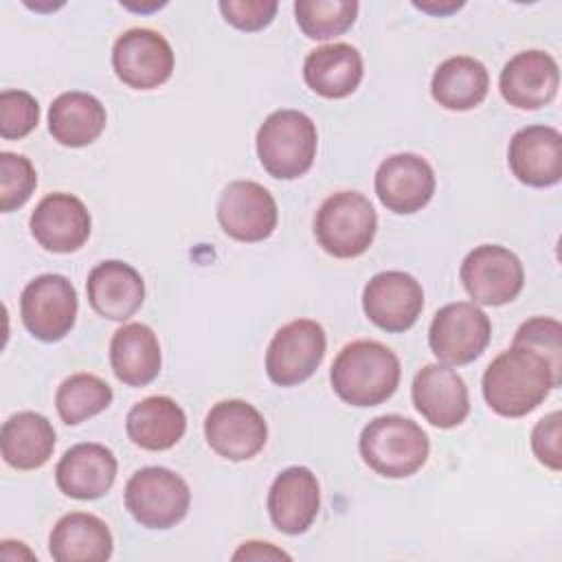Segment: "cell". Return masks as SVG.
I'll list each match as a JSON object with an SVG mask.
<instances>
[{"mask_svg":"<svg viewBox=\"0 0 562 562\" xmlns=\"http://www.w3.org/2000/svg\"><path fill=\"white\" fill-rule=\"evenodd\" d=\"M560 382L538 351L512 345L487 364L483 397L501 417H522L538 408Z\"/></svg>","mask_w":562,"mask_h":562,"instance_id":"6da1fadb","label":"cell"},{"mask_svg":"<svg viewBox=\"0 0 562 562\" xmlns=\"http://www.w3.org/2000/svg\"><path fill=\"white\" fill-rule=\"evenodd\" d=\"M400 358L378 340H353L334 358L329 380L336 395L358 408L386 402L400 384Z\"/></svg>","mask_w":562,"mask_h":562,"instance_id":"7a4b0ae2","label":"cell"},{"mask_svg":"<svg viewBox=\"0 0 562 562\" xmlns=\"http://www.w3.org/2000/svg\"><path fill=\"white\" fill-rule=\"evenodd\" d=\"M362 461L386 479H406L428 459L430 441L422 426L402 415L371 419L358 439Z\"/></svg>","mask_w":562,"mask_h":562,"instance_id":"3957f363","label":"cell"},{"mask_svg":"<svg viewBox=\"0 0 562 562\" xmlns=\"http://www.w3.org/2000/svg\"><path fill=\"white\" fill-rule=\"evenodd\" d=\"M318 134L314 121L299 110H277L257 132L261 167L279 180L305 176L316 158Z\"/></svg>","mask_w":562,"mask_h":562,"instance_id":"277c9868","label":"cell"},{"mask_svg":"<svg viewBox=\"0 0 562 562\" xmlns=\"http://www.w3.org/2000/svg\"><path fill=\"white\" fill-rule=\"evenodd\" d=\"M378 231L371 202L358 191H338L325 198L314 217L318 246L336 259H353L369 250Z\"/></svg>","mask_w":562,"mask_h":562,"instance_id":"5b68a950","label":"cell"},{"mask_svg":"<svg viewBox=\"0 0 562 562\" xmlns=\"http://www.w3.org/2000/svg\"><path fill=\"white\" fill-rule=\"evenodd\" d=\"M189 505L187 481L169 468H140L125 483V507L140 527L171 529L187 516Z\"/></svg>","mask_w":562,"mask_h":562,"instance_id":"8992f818","label":"cell"},{"mask_svg":"<svg viewBox=\"0 0 562 562\" xmlns=\"http://www.w3.org/2000/svg\"><path fill=\"white\" fill-rule=\"evenodd\" d=\"M492 336L487 314L468 301L448 303L437 310L428 329V345L435 358L448 367L476 360Z\"/></svg>","mask_w":562,"mask_h":562,"instance_id":"52a82bcc","label":"cell"},{"mask_svg":"<svg viewBox=\"0 0 562 562\" xmlns=\"http://www.w3.org/2000/svg\"><path fill=\"white\" fill-rule=\"evenodd\" d=\"M77 290L64 274H40L20 296V316L26 331L42 342H57L70 334L77 318Z\"/></svg>","mask_w":562,"mask_h":562,"instance_id":"ba28073f","label":"cell"},{"mask_svg":"<svg viewBox=\"0 0 562 562\" xmlns=\"http://www.w3.org/2000/svg\"><path fill=\"white\" fill-rule=\"evenodd\" d=\"M327 349L325 329L312 318H296L277 329L266 351V373L279 386H296L314 375Z\"/></svg>","mask_w":562,"mask_h":562,"instance_id":"9c48e42d","label":"cell"},{"mask_svg":"<svg viewBox=\"0 0 562 562\" xmlns=\"http://www.w3.org/2000/svg\"><path fill=\"white\" fill-rule=\"evenodd\" d=\"M459 277L470 299L481 305L512 303L525 285L520 259L498 244H483L470 250L461 261Z\"/></svg>","mask_w":562,"mask_h":562,"instance_id":"30bf717a","label":"cell"},{"mask_svg":"<svg viewBox=\"0 0 562 562\" xmlns=\"http://www.w3.org/2000/svg\"><path fill=\"white\" fill-rule=\"evenodd\" d=\"M173 48L154 29L134 26L121 33L112 46L116 77L134 90H154L173 72Z\"/></svg>","mask_w":562,"mask_h":562,"instance_id":"8fae6325","label":"cell"},{"mask_svg":"<svg viewBox=\"0 0 562 562\" xmlns=\"http://www.w3.org/2000/svg\"><path fill=\"white\" fill-rule=\"evenodd\" d=\"M204 437L213 452L228 461H248L259 454L268 439L263 415L244 400H222L204 419Z\"/></svg>","mask_w":562,"mask_h":562,"instance_id":"7c38bea8","label":"cell"},{"mask_svg":"<svg viewBox=\"0 0 562 562\" xmlns=\"http://www.w3.org/2000/svg\"><path fill=\"white\" fill-rule=\"evenodd\" d=\"M279 220L272 193L252 180H235L224 187L217 200V222L222 231L237 241L268 239Z\"/></svg>","mask_w":562,"mask_h":562,"instance_id":"4fadbf2b","label":"cell"},{"mask_svg":"<svg viewBox=\"0 0 562 562\" xmlns=\"http://www.w3.org/2000/svg\"><path fill=\"white\" fill-rule=\"evenodd\" d=\"M362 310L380 329L400 334L417 323L424 310V290L413 274L384 270L364 285Z\"/></svg>","mask_w":562,"mask_h":562,"instance_id":"5bb4252c","label":"cell"},{"mask_svg":"<svg viewBox=\"0 0 562 562\" xmlns=\"http://www.w3.org/2000/svg\"><path fill=\"white\" fill-rule=\"evenodd\" d=\"M435 184L430 162L411 151L384 158L375 171L378 200L397 215L422 211L430 202Z\"/></svg>","mask_w":562,"mask_h":562,"instance_id":"9a60e30c","label":"cell"},{"mask_svg":"<svg viewBox=\"0 0 562 562\" xmlns=\"http://www.w3.org/2000/svg\"><path fill=\"white\" fill-rule=\"evenodd\" d=\"M35 241L48 252L79 250L92 228L86 204L72 193H48L37 202L29 220Z\"/></svg>","mask_w":562,"mask_h":562,"instance_id":"2e32d148","label":"cell"},{"mask_svg":"<svg viewBox=\"0 0 562 562\" xmlns=\"http://www.w3.org/2000/svg\"><path fill=\"white\" fill-rule=\"evenodd\" d=\"M417 413L437 428H454L470 413V395L463 378L448 364H426L411 386Z\"/></svg>","mask_w":562,"mask_h":562,"instance_id":"e0dca14e","label":"cell"},{"mask_svg":"<svg viewBox=\"0 0 562 562\" xmlns=\"http://www.w3.org/2000/svg\"><path fill=\"white\" fill-rule=\"evenodd\" d=\"M498 88L509 105L518 110H540L558 94V61L538 48L516 53L501 70Z\"/></svg>","mask_w":562,"mask_h":562,"instance_id":"ac0fdd59","label":"cell"},{"mask_svg":"<svg viewBox=\"0 0 562 562\" xmlns=\"http://www.w3.org/2000/svg\"><path fill=\"white\" fill-rule=\"evenodd\" d=\"M507 162L516 180L544 189L562 180V134L551 125L518 130L507 147Z\"/></svg>","mask_w":562,"mask_h":562,"instance_id":"d6986e66","label":"cell"},{"mask_svg":"<svg viewBox=\"0 0 562 562\" xmlns=\"http://www.w3.org/2000/svg\"><path fill=\"white\" fill-rule=\"evenodd\" d=\"M321 487L310 468L292 465L277 474L268 490V514L272 525L290 536L305 533L318 516Z\"/></svg>","mask_w":562,"mask_h":562,"instance_id":"ffe728a7","label":"cell"},{"mask_svg":"<svg viewBox=\"0 0 562 562\" xmlns=\"http://www.w3.org/2000/svg\"><path fill=\"white\" fill-rule=\"evenodd\" d=\"M116 457L103 443H75L55 468L57 487L77 501H97L110 492L116 479Z\"/></svg>","mask_w":562,"mask_h":562,"instance_id":"44dd1931","label":"cell"},{"mask_svg":"<svg viewBox=\"0 0 562 562\" xmlns=\"http://www.w3.org/2000/svg\"><path fill=\"white\" fill-rule=\"evenodd\" d=\"M90 307L110 321H127L138 312L145 299L140 272L119 259L97 263L86 281Z\"/></svg>","mask_w":562,"mask_h":562,"instance_id":"7402d4cb","label":"cell"},{"mask_svg":"<svg viewBox=\"0 0 562 562\" xmlns=\"http://www.w3.org/2000/svg\"><path fill=\"white\" fill-rule=\"evenodd\" d=\"M362 75V55L356 46L345 42L318 46L303 61V79L307 88L325 99H345L353 94Z\"/></svg>","mask_w":562,"mask_h":562,"instance_id":"603a6c76","label":"cell"},{"mask_svg":"<svg viewBox=\"0 0 562 562\" xmlns=\"http://www.w3.org/2000/svg\"><path fill=\"white\" fill-rule=\"evenodd\" d=\"M112 547L110 527L88 512L61 516L48 536V551L57 562H101L112 555Z\"/></svg>","mask_w":562,"mask_h":562,"instance_id":"cb8c5ba5","label":"cell"},{"mask_svg":"<svg viewBox=\"0 0 562 562\" xmlns=\"http://www.w3.org/2000/svg\"><path fill=\"white\" fill-rule=\"evenodd\" d=\"M110 364L127 386H145L160 373V342L145 323H127L119 327L110 340Z\"/></svg>","mask_w":562,"mask_h":562,"instance_id":"d4e9b609","label":"cell"},{"mask_svg":"<svg viewBox=\"0 0 562 562\" xmlns=\"http://www.w3.org/2000/svg\"><path fill=\"white\" fill-rule=\"evenodd\" d=\"M125 430L134 446L151 452L173 448L187 430V415L167 395H151L134 404L125 417Z\"/></svg>","mask_w":562,"mask_h":562,"instance_id":"484cf974","label":"cell"},{"mask_svg":"<svg viewBox=\"0 0 562 562\" xmlns=\"http://www.w3.org/2000/svg\"><path fill=\"white\" fill-rule=\"evenodd\" d=\"M105 105L88 92H61L48 108V132L66 147H86L105 130Z\"/></svg>","mask_w":562,"mask_h":562,"instance_id":"4316f807","label":"cell"},{"mask_svg":"<svg viewBox=\"0 0 562 562\" xmlns=\"http://www.w3.org/2000/svg\"><path fill=\"white\" fill-rule=\"evenodd\" d=\"M0 450L7 465L15 470H37L53 457L55 430L44 415L20 411L2 424Z\"/></svg>","mask_w":562,"mask_h":562,"instance_id":"83f0119b","label":"cell"},{"mask_svg":"<svg viewBox=\"0 0 562 562\" xmlns=\"http://www.w3.org/2000/svg\"><path fill=\"white\" fill-rule=\"evenodd\" d=\"M490 75L487 68L468 55H454L441 61L430 81L432 99L454 112L472 110L487 97Z\"/></svg>","mask_w":562,"mask_h":562,"instance_id":"f1b7e54d","label":"cell"},{"mask_svg":"<svg viewBox=\"0 0 562 562\" xmlns=\"http://www.w3.org/2000/svg\"><path fill=\"white\" fill-rule=\"evenodd\" d=\"M112 389L105 380L94 373H72L66 378L57 393L55 406L64 424L77 426L99 413H103L112 404Z\"/></svg>","mask_w":562,"mask_h":562,"instance_id":"f546056e","label":"cell"},{"mask_svg":"<svg viewBox=\"0 0 562 562\" xmlns=\"http://www.w3.org/2000/svg\"><path fill=\"white\" fill-rule=\"evenodd\" d=\"M296 24L310 40H329L349 31L358 18L356 0H299Z\"/></svg>","mask_w":562,"mask_h":562,"instance_id":"4dcf8cb0","label":"cell"},{"mask_svg":"<svg viewBox=\"0 0 562 562\" xmlns=\"http://www.w3.org/2000/svg\"><path fill=\"white\" fill-rule=\"evenodd\" d=\"M37 173L33 162L13 151L0 154V209L2 213L20 209L35 191Z\"/></svg>","mask_w":562,"mask_h":562,"instance_id":"1f68e13d","label":"cell"},{"mask_svg":"<svg viewBox=\"0 0 562 562\" xmlns=\"http://www.w3.org/2000/svg\"><path fill=\"white\" fill-rule=\"evenodd\" d=\"M514 345L529 347L538 351L553 369V373L562 380V325L549 316H533L525 321L516 334Z\"/></svg>","mask_w":562,"mask_h":562,"instance_id":"d6a6232c","label":"cell"},{"mask_svg":"<svg viewBox=\"0 0 562 562\" xmlns=\"http://www.w3.org/2000/svg\"><path fill=\"white\" fill-rule=\"evenodd\" d=\"M40 121L37 99L26 90L0 92V136L7 140L29 136Z\"/></svg>","mask_w":562,"mask_h":562,"instance_id":"836d02e7","label":"cell"},{"mask_svg":"<svg viewBox=\"0 0 562 562\" xmlns=\"http://www.w3.org/2000/svg\"><path fill=\"white\" fill-rule=\"evenodd\" d=\"M217 7L231 26L246 33L266 29L279 9L272 0H222Z\"/></svg>","mask_w":562,"mask_h":562,"instance_id":"e575fe53","label":"cell"},{"mask_svg":"<svg viewBox=\"0 0 562 562\" xmlns=\"http://www.w3.org/2000/svg\"><path fill=\"white\" fill-rule=\"evenodd\" d=\"M560 422L562 415L560 411L549 413L547 417H542L533 430H531V450L533 457L538 459V463H542L544 468L560 472L562 468V452H560Z\"/></svg>","mask_w":562,"mask_h":562,"instance_id":"d590c367","label":"cell"},{"mask_svg":"<svg viewBox=\"0 0 562 562\" xmlns=\"http://www.w3.org/2000/svg\"><path fill=\"white\" fill-rule=\"evenodd\" d=\"M274 560V558H285L290 560V555L283 551V549H277L272 547L270 542H257V540H250V542H244L235 553H233V560Z\"/></svg>","mask_w":562,"mask_h":562,"instance_id":"8d00e7d4","label":"cell"}]
</instances>
